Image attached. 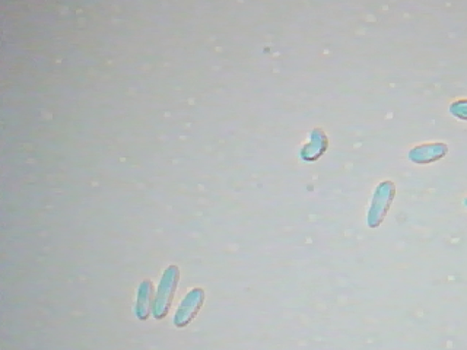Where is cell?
I'll return each mask as SVG.
<instances>
[{
	"label": "cell",
	"mask_w": 467,
	"mask_h": 350,
	"mask_svg": "<svg viewBox=\"0 0 467 350\" xmlns=\"http://www.w3.org/2000/svg\"><path fill=\"white\" fill-rule=\"evenodd\" d=\"M449 149L444 142H427L412 148L409 151V159L417 165L436 163L446 157Z\"/></svg>",
	"instance_id": "7a4b0ae2"
},
{
	"label": "cell",
	"mask_w": 467,
	"mask_h": 350,
	"mask_svg": "<svg viewBox=\"0 0 467 350\" xmlns=\"http://www.w3.org/2000/svg\"><path fill=\"white\" fill-rule=\"evenodd\" d=\"M449 111L455 118L467 121V99L457 100L451 103Z\"/></svg>",
	"instance_id": "5b68a950"
},
{
	"label": "cell",
	"mask_w": 467,
	"mask_h": 350,
	"mask_svg": "<svg viewBox=\"0 0 467 350\" xmlns=\"http://www.w3.org/2000/svg\"><path fill=\"white\" fill-rule=\"evenodd\" d=\"M201 303L202 297L200 290H193L188 294L175 316V324L178 327H184L189 323L198 313Z\"/></svg>",
	"instance_id": "3957f363"
},
{
	"label": "cell",
	"mask_w": 467,
	"mask_h": 350,
	"mask_svg": "<svg viewBox=\"0 0 467 350\" xmlns=\"http://www.w3.org/2000/svg\"><path fill=\"white\" fill-rule=\"evenodd\" d=\"M152 295L151 282L144 281L141 284L136 305V315L140 320H145L150 314V306Z\"/></svg>",
	"instance_id": "277c9868"
},
{
	"label": "cell",
	"mask_w": 467,
	"mask_h": 350,
	"mask_svg": "<svg viewBox=\"0 0 467 350\" xmlns=\"http://www.w3.org/2000/svg\"><path fill=\"white\" fill-rule=\"evenodd\" d=\"M464 204L467 207V199H465Z\"/></svg>",
	"instance_id": "8992f818"
},
{
	"label": "cell",
	"mask_w": 467,
	"mask_h": 350,
	"mask_svg": "<svg viewBox=\"0 0 467 350\" xmlns=\"http://www.w3.org/2000/svg\"><path fill=\"white\" fill-rule=\"evenodd\" d=\"M179 281V271L176 266L168 267L160 284L157 297L153 304V316L161 320L167 316L170 309L175 292Z\"/></svg>",
	"instance_id": "6da1fadb"
}]
</instances>
